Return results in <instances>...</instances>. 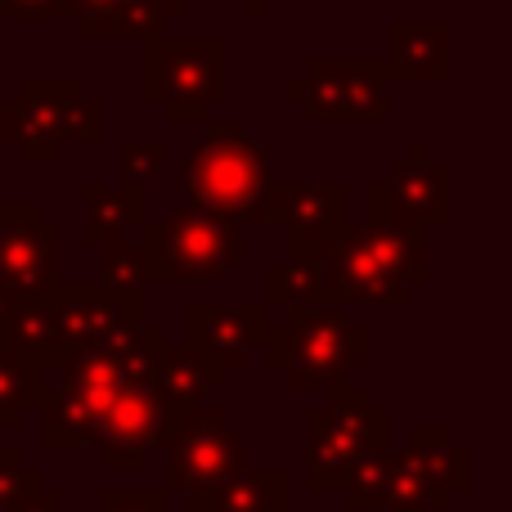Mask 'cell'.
<instances>
[{"instance_id": "1", "label": "cell", "mask_w": 512, "mask_h": 512, "mask_svg": "<svg viewBox=\"0 0 512 512\" xmlns=\"http://www.w3.org/2000/svg\"><path fill=\"white\" fill-rule=\"evenodd\" d=\"M261 355L270 369L283 373L292 391H333L346 387L351 373L373 364V333L369 324L351 319V310L337 306L288 310V315H270Z\"/></svg>"}, {"instance_id": "2", "label": "cell", "mask_w": 512, "mask_h": 512, "mask_svg": "<svg viewBox=\"0 0 512 512\" xmlns=\"http://www.w3.org/2000/svg\"><path fill=\"white\" fill-rule=\"evenodd\" d=\"M270 185V153L252 140L248 122H203V135L189 140L185 194L194 207L248 230V225H265Z\"/></svg>"}, {"instance_id": "3", "label": "cell", "mask_w": 512, "mask_h": 512, "mask_svg": "<svg viewBox=\"0 0 512 512\" xmlns=\"http://www.w3.org/2000/svg\"><path fill=\"white\" fill-rule=\"evenodd\" d=\"M108 113L68 77H27L18 99H0V144H14L27 167H59L68 144H104Z\"/></svg>"}, {"instance_id": "4", "label": "cell", "mask_w": 512, "mask_h": 512, "mask_svg": "<svg viewBox=\"0 0 512 512\" xmlns=\"http://www.w3.org/2000/svg\"><path fill=\"white\" fill-rule=\"evenodd\" d=\"M140 252L149 265V283L158 288L216 283L230 270L248 265V243H243L239 225L194 203H176L158 221H144Z\"/></svg>"}, {"instance_id": "5", "label": "cell", "mask_w": 512, "mask_h": 512, "mask_svg": "<svg viewBox=\"0 0 512 512\" xmlns=\"http://www.w3.org/2000/svg\"><path fill=\"white\" fill-rule=\"evenodd\" d=\"M230 95V45L221 36H158L144 45V99L171 126H198Z\"/></svg>"}, {"instance_id": "6", "label": "cell", "mask_w": 512, "mask_h": 512, "mask_svg": "<svg viewBox=\"0 0 512 512\" xmlns=\"http://www.w3.org/2000/svg\"><path fill=\"white\" fill-rule=\"evenodd\" d=\"M373 450H391V414L360 387H333L306 409V486L342 490L346 472Z\"/></svg>"}, {"instance_id": "7", "label": "cell", "mask_w": 512, "mask_h": 512, "mask_svg": "<svg viewBox=\"0 0 512 512\" xmlns=\"http://www.w3.org/2000/svg\"><path fill=\"white\" fill-rule=\"evenodd\" d=\"M265 225L283 230V261L319 274L324 256L351 230V185L346 180H274Z\"/></svg>"}, {"instance_id": "8", "label": "cell", "mask_w": 512, "mask_h": 512, "mask_svg": "<svg viewBox=\"0 0 512 512\" xmlns=\"http://www.w3.org/2000/svg\"><path fill=\"white\" fill-rule=\"evenodd\" d=\"M387 86L391 77L378 59H310L306 72L283 86V95L315 126H337V122L387 126L391 122Z\"/></svg>"}, {"instance_id": "9", "label": "cell", "mask_w": 512, "mask_h": 512, "mask_svg": "<svg viewBox=\"0 0 512 512\" xmlns=\"http://www.w3.org/2000/svg\"><path fill=\"white\" fill-rule=\"evenodd\" d=\"M472 486V454L450 427H414L405 450H391L382 512H445Z\"/></svg>"}, {"instance_id": "10", "label": "cell", "mask_w": 512, "mask_h": 512, "mask_svg": "<svg viewBox=\"0 0 512 512\" xmlns=\"http://www.w3.org/2000/svg\"><path fill=\"white\" fill-rule=\"evenodd\" d=\"M243 468H248V445L225 409L198 405L189 414H176L167 441V490L194 499L221 481L239 477Z\"/></svg>"}, {"instance_id": "11", "label": "cell", "mask_w": 512, "mask_h": 512, "mask_svg": "<svg viewBox=\"0 0 512 512\" xmlns=\"http://www.w3.org/2000/svg\"><path fill=\"white\" fill-rule=\"evenodd\" d=\"M369 221L418 225L432 234L436 225L454 221V171L436 162L432 144L414 140L405 162H391L387 176L369 185Z\"/></svg>"}, {"instance_id": "12", "label": "cell", "mask_w": 512, "mask_h": 512, "mask_svg": "<svg viewBox=\"0 0 512 512\" xmlns=\"http://www.w3.org/2000/svg\"><path fill=\"white\" fill-rule=\"evenodd\" d=\"M59 324L68 355H81V351H126L149 319H144V297H126V292H113L104 283L63 279Z\"/></svg>"}, {"instance_id": "13", "label": "cell", "mask_w": 512, "mask_h": 512, "mask_svg": "<svg viewBox=\"0 0 512 512\" xmlns=\"http://www.w3.org/2000/svg\"><path fill=\"white\" fill-rule=\"evenodd\" d=\"M63 225L50 221L36 203L0 207V283L9 292H45L63 283L59 265Z\"/></svg>"}, {"instance_id": "14", "label": "cell", "mask_w": 512, "mask_h": 512, "mask_svg": "<svg viewBox=\"0 0 512 512\" xmlns=\"http://www.w3.org/2000/svg\"><path fill=\"white\" fill-rule=\"evenodd\" d=\"M171 423H176V414H167V409L153 400L149 387L117 391L95 427L99 463H104L108 472H140L149 450H167Z\"/></svg>"}, {"instance_id": "15", "label": "cell", "mask_w": 512, "mask_h": 512, "mask_svg": "<svg viewBox=\"0 0 512 512\" xmlns=\"http://www.w3.org/2000/svg\"><path fill=\"white\" fill-rule=\"evenodd\" d=\"M265 328H270L265 306H248V301H225V306L198 301V306H185V346L203 351V360L212 364L216 378H230L234 369L248 364V355L265 342Z\"/></svg>"}, {"instance_id": "16", "label": "cell", "mask_w": 512, "mask_h": 512, "mask_svg": "<svg viewBox=\"0 0 512 512\" xmlns=\"http://www.w3.org/2000/svg\"><path fill=\"white\" fill-rule=\"evenodd\" d=\"M324 292H328V306L337 310H351V306H382V310H405L414 301V292L405 283H396L378 261L369 256V248L360 243L355 234V221L342 239L328 248L324 256Z\"/></svg>"}, {"instance_id": "17", "label": "cell", "mask_w": 512, "mask_h": 512, "mask_svg": "<svg viewBox=\"0 0 512 512\" xmlns=\"http://www.w3.org/2000/svg\"><path fill=\"white\" fill-rule=\"evenodd\" d=\"M382 68L391 81H450L454 23L450 18H391Z\"/></svg>"}, {"instance_id": "18", "label": "cell", "mask_w": 512, "mask_h": 512, "mask_svg": "<svg viewBox=\"0 0 512 512\" xmlns=\"http://www.w3.org/2000/svg\"><path fill=\"white\" fill-rule=\"evenodd\" d=\"M59 288L63 283H54L45 292H27L14 306V315L0 324V337H5L0 346L9 355H18L23 364H32L36 373L59 369V364L72 360L68 342H63V324H59Z\"/></svg>"}, {"instance_id": "19", "label": "cell", "mask_w": 512, "mask_h": 512, "mask_svg": "<svg viewBox=\"0 0 512 512\" xmlns=\"http://www.w3.org/2000/svg\"><path fill=\"white\" fill-rule=\"evenodd\" d=\"M104 391L86 387L77 378H63L54 387H45L41 396V445L45 450H81V445H95V427H99V414L108 409Z\"/></svg>"}, {"instance_id": "20", "label": "cell", "mask_w": 512, "mask_h": 512, "mask_svg": "<svg viewBox=\"0 0 512 512\" xmlns=\"http://www.w3.org/2000/svg\"><path fill=\"white\" fill-rule=\"evenodd\" d=\"M149 189L140 185H104V180H86L81 185V207H86V221H81V243H95L99 252L126 243L131 230H144L149 221Z\"/></svg>"}, {"instance_id": "21", "label": "cell", "mask_w": 512, "mask_h": 512, "mask_svg": "<svg viewBox=\"0 0 512 512\" xmlns=\"http://www.w3.org/2000/svg\"><path fill=\"white\" fill-rule=\"evenodd\" d=\"M360 243L369 256L391 274L396 283H405L409 292L432 283V234L418 225H387V221H360L355 225Z\"/></svg>"}, {"instance_id": "22", "label": "cell", "mask_w": 512, "mask_h": 512, "mask_svg": "<svg viewBox=\"0 0 512 512\" xmlns=\"http://www.w3.org/2000/svg\"><path fill=\"white\" fill-rule=\"evenodd\" d=\"M144 387L153 391V400H158L167 414H189V409H198L207 400V391L225 387V378H216L212 364L203 360V351H194V346H162V355L153 360L149 369V382Z\"/></svg>"}, {"instance_id": "23", "label": "cell", "mask_w": 512, "mask_h": 512, "mask_svg": "<svg viewBox=\"0 0 512 512\" xmlns=\"http://www.w3.org/2000/svg\"><path fill=\"white\" fill-rule=\"evenodd\" d=\"M72 23L86 41H158L167 36V23L144 0H72Z\"/></svg>"}, {"instance_id": "24", "label": "cell", "mask_w": 512, "mask_h": 512, "mask_svg": "<svg viewBox=\"0 0 512 512\" xmlns=\"http://www.w3.org/2000/svg\"><path fill=\"white\" fill-rule=\"evenodd\" d=\"M194 512H288V472L283 468H243L239 477L185 499Z\"/></svg>"}, {"instance_id": "25", "label": "cell", "mask_w": 512, "mask_h": 512, "mask_svg": "<svg viewBox=\"0 0 512 512\" xmlns=\"http://www.w3.org/2000/svg\"><path fill=\"white\" fill-rule=\"evenodd\" d=\"M265 315H288V310H319L328 306V292L319 274L292 270L288 261L265 265Z\"/></svg>"}, {"instance_id": "26", "label": "cell", "mask_w": 512, "mask_h": 512, "mask_svg": "<svg viewBox=\"0 0 512 512\" xmlns=\"http://www.w3.org/2000/svg\"><path fill=\"white\" fill-rule=\"evenodd\" d=\"M45 396V373H36L32 364H23L18 355H9L0 346V432L23 427V414L36 409Z\"/></svg>"}, {"instance_id": "27", "label": "cell", "mask_w": 512, "mask_h": 512, "mask_svg": "<svg viewBox=\"0 0 512 512\" xmlns=\"http://www.w3.org/2000/svg\"><path fill=\"white\" fill-rule=\"evenodd\" d=\"M387 477H391V450H373L346 472L342 481V495H346V508L351 512H373L382 508L387 499Z\"/></svg>"}, {"instance_id": "28", "label": "cell", "mask_w": 512, "mask_h": 512, "mask_svg": "<svg viewBox=\"0 0 512 512\" xmlns=\"http://www.w3.org/2000/svg\"><path fill=\"white\" fill-rule=\"evenodd\" d=\"M99 283L126 297H144L149 288V265H144L140 243H117V248L99 252Z\"/></svg>"}, {"instance_id": "29", "label": "cell", "mask_w": 512, "mask_h": 512, "mask_svg": "<svg viewBox=\"0 0 512 512\" xmlns=\"http://www.w3.org/2000/svg\"><path fill=\"white\" fill-rule=\"evenodd\" d=\"M36 490H45L41 472L27 468L14 445H0V512H18Z\"/></svg>"}, {"instance_id": "30", "label": "cell", "mask_w": 512, "mask_h": 512, "mask_svg": "<svg viewBox=\"0 0 512 512\" xmlns=\"http://www.w3.org/2000/svg\"><path fill=\"white\" fill-rule=\"evenodd\" d=\"M122 171L131 185L149 189L167 171V144L162 140H122Z\"/></svg>"}, {"instance_id": "31", "label": "cell", "mask_w": 512, "mask_h": 512, "mask_svg": "<svg viewBox=\"0 0 512 512\" xmlns=\"http://www.w3.org/2000/svg\"><path fill=\"white\" fill-rule=\"evenodd\" d=\"M5 23H72V0H0Z\"/></svg>"}, {"instance_id": "32", "label": "cell", "mask_w": 512, "mask_h": 512, "mask_svg": "<svg viewBox=\"0 0 512 512\" xmlns=\"http://www.w3.org/2000/svg\"><path fill=\"white\" fill-rule=\"evenodd\" d=\"M95 512H167V490H149V486L104 490Z\"/></svg>"}, {"instance_id": "33", "label": "cell", "mask_w": 512, "mask_h": 512, "mask_svg": "<svg viewBox=\"0 0 512 512\" xmlns=\"http://www.w3.org/2000/svg\"><path fill=\"white\" fill-rule=\"evenodd\" d=\"M18 512H95V508H68V504H63L59 490L45 486V490H36V495L27 499V504L18 508Z\"/></svg>"}, {"instance_id": "34", "label": "cell", "mask_w": 512, "mask_h": 512, "mask_svg": "<svg viewBox=\"0 0 512 512\" xmlns=\"http://www.w3.org/2000/svg\"><path fill=\"white\" fill-rule=\"evenodd\" d=\"M144 5H153L162 14V23H180V18L189 14V0H144Z\"/></svg>"}, {"instance_id": "35", "label": "cell", "mask_w": 512, "mask_h": 512, "mask_svg": "<svg viewBox=\"0 0 512 512\" xmlns=\"http://www.w3.org/2000/svg\"><path fill=\"white\" fill-rule=\"evenodd\" d=\"M23 297H27V292H9L5 283H0V324H5V319L14 315V306H18V301H23Z\"/></svg>"}, {"instance_id": "36", "label": "cell", "mask_w": 512, "mask_h": 512, "mask_svg": "<svg viewBox=\"0 0 512 512\" xmlns=\"http://www.w3.org/2000/svg\"><path fill=\"white\" fill-rule=\"evenodd\" d=\"M239 5H243V14H248V23H261V18L270 14L274 0H239Z\"/></svg>"}, {"instance_id": "37", "label": "cell", "mask_w": 512, "mask_h": 512, "mask_svg": "<svg viewBox=\"0 0 512 512\" xmlns=\"http://www.w3.org/2000/svg\"><path fill=\"white\" fill-rule=\"evenodd\" d=\"M0 207H5V189H0Z\"/></svg>"}]
</instances>
